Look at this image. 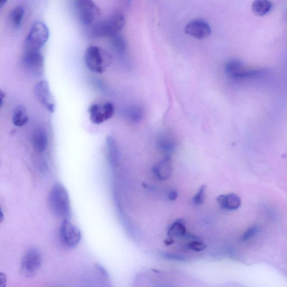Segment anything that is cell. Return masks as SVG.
Here are the masks:
<instances>
[{
  "mask_svg": "<svg viewBox=\"0 0 287 287\" xmlns=\"http://www.w3.org/2000/svg\"><path fill=\"white\" fill-rule=\"evenodd\" d=\"M49 30L43 22H38L33 24L24 41V52H40V49L46 43L49 38Z\"/></svg>",
  "mask_w": 287,
  "mask_h": 287,
  "instance_id": "obj_2",
  "label": "cell"
},
{
  "mask_svg": "<svg viewBox=\"0 0 287 287\" xmlns=\"http://www.w3.org/2000/svg\"><path fill=\"white\" fill-rule=\"evenodd\" d=\"M6 1H0V7H1L2 6H3L4 5V4L5 3Z\"/></svg>",
  "mask_w": 287,
  "mask_h": 287,
  "instance_id": "obj_27",
  "label": "cell"
},
{
  "mask_svg": "<svg viewBox=\"0 0 287 287\" xmlns=\"http://www.w3.org/2000/svg\"><path fill=\"white\" fill-rule=\"evenodd\" d=\"M185 32L194 38L204 39L209 36L211 33L210 27L205 20L196 19L191 21L185 28Z\"/></svg>",
  "mask_w": 287,
  "mask_h": 287,
  "instance_id": "obj_12",
  "label": "cell"
},
{
  "mask_svg": "<svg viewBox=\"0 0 287 287\" xmlns=\"http://www.w3.org/2000/svg\"><path fill=\"white\" fill-rule=\"evenodd\" d=\"M206 190V186L203 185L198 191V192L195 195L193 198V202L195 205H203L205 201V194Z\"/></svg>",
  "mask_w": 287,
  "mask_h": 287,
  "instance_id": "obj_23",
  "label": "cell"
},
{
  "mask_svg": "<svg viewBox=\"0 0 287 287\" xmlns=\"http://www.w3.org/2000/svg\"><path fill=\"white\" fill-rule=\"evenodd\" d=\"M34 92L40 103L49 112L53 113L55 110L56 103L48 82L45 81L37 82L35 86Z\"/></svg>",
  "mask_w": 287,
  "mask_h": 287,
  "instance_id": "obj_10",
  "label": "cell"
},
{
  "mask_svg": "<svg viewBox=\"0 0 287 287\" xmlns=\"http://www.w3.org/2000/svg\"><path fill=\"white\" fill-rule=\"evenodd\" d=\"M7 284V277L6 274L0 273V287H6Z\"/></svg>",
  "mask_w": 287,
  "mask_h": 287,
  "instance_id": "obj_24",
  "label": "cell"
},
{
  "mask_svg": "<svg viewBox=\"0 0 287 287\" xmlns=\"http://www.w3.org/2000/svg\"><path fill=\"white\" fill-rule=\"evenodd\" d=\"M60 237L62 243L66 247L72 248L80 244L82 233L80 228L71 223L69 220H64L60 228Z\"/></svg>",
  "mask_w": 287,
  "mask_h": 287,
  "instance_id": "obj_8",
  "label": "cell"
},
{
  "mask_svg": "<svg viewBox=\"0 0 287 287\" xmlns=\"http://www.w3.org/2000/svg\"><path fill=\"white\" fill-rule=\"evenodd\" d=\"M74 3L78 18L83 25L89 26L101 15V8L91 0H77Z\"/></svg>",
  "mask_w": 287,
  "mask_h": 287,
  "instance_id": "obj_5",
  "label": "cell"
},
{
  "mask_svg": "<svg viewBox=\"0 0 287 287\" xmlns=\"http://www.w3.org/2000/svg\"><path fill=\"white\" fill-rule=\"evenodd\" d=\"M50 210L56 217L69 220L72 215V207L67 190L60 183L54 185L48 195Z\"/></svg>",
  "mask_w": 287,
  "mask_h": 287,
  "instance_id": "obj_1",
  "label": "cell"
},
{
  "mask_svg": "<svg viewBox=\"0 0 287 287\" xmlns=\"http://www.w3.org/2000/svg\"><path fill=\"white\" fill-rule=\"evenodd\" d=\"M153 170L154 173L160 180H167L172 171L171 159L168 156L166 157L163 161L156 165Z\"/></svg>",
  "mask_w": 287,
  "mask_h": 287,
  "instance_id": "obj_15",
  "label": "cell"
},
{
  "mask_svg": "<svg viewBox=\"0 0 287 287\" xmlns=\"http://www.w3.org/2000/svg\"><path fill=\"white\" fill-rule=\"evenodd\" d=\"M25 10L23 6L18 5L14 7L10 14V22L15 27L18 28L22 24Z\"/></svg>",
  "mask_w": 287,
  "mask_h": 287,
  "instance_id": "obj_19",
  "label": "cell"
},
{
  "mask_svg": "<svg viewBox=\"0 0 287 287\" xmlns=\"http://www.w3.org/2000/svg\"><path fill=\"white\" fill-rule=\"evenodd\" d=\"M178 196V193L176 190H172L170 191L169 194L168 198L170 201H175Z\"/></svg>",
  "mask_w": 287,
  "mask_h": 287,
  "instance_id": "obj_25",
  "label": "cell"
},
{
  "mask_svg": "<svg viewBox=\"0 0 287 287\" xmlns=\"http://www.w3.org/2000/svg\"><path fill=\"white\" fill-rule=\"evenodd\" d=\"M22 65L24 69L32 77L40 78L42 76L44 62L40 52H24Z\"/></svg>",
  "mask_w": 287,
  "mask_h": 287,
  "instance_id": "obj_7",
  "label": "cell"
},
{
  "mask_svg": "<svg viewBox=\"0 0 287 287\" xmlns=\"http://www.w3.org/2000/svg\"><path fill=\"white\" fill-rule=\"evenodd\" d=\"M127 114L130 120L136 122L142 118L143 110L139 106H132L128 109Z\"/></svg>",
  "mask_w": 287,
  "mask_h": 287,
  "instance_id": "obj_21",
  "label": "cell"
},
{
  "mask_svg": "<svg viewBox=\"0 0 287 287\" xmlns=\"http://www.w3.org/2000/svg\"><path fill=\"white\" fill-rule=\"evenodd\" d=\"M124 23V16L116 13L94 24L91 28V33L95 37H112L122 30Z\"/></svg>",
  "mask_w": 287,
  "mask_h": 287,
  "instance_id": "obj_3",
  "label": "cell"
},
{
  "mask_svg": "<svg viewBox=\"0 0 287 287\" xmlns=\"http://www.w3.org/2000/svg\"><path fill=\"white\" fill-rule=\"evenodd\" d=\"M33 147L36 151L43 153L48 146V135L46 130L42 127H38L33 132L32 136Z\"/></svg>",
  "mask_w": 287,
  "mask_h": 287,
  "instance_id": "obj_13",
  "label": "cell"
},
{
  "mask_svg": "<svg viewBox=\"0 0 287 287\" xmlns=\"http://www.w3.org/2000/svg\"><path fill=\"white\" fill-rule=\"evenodd\" d=\"M91 122L95 124H102L110 120L115 114V107L111 102L93 104L89 108Z\"/></svg>",
  "mask_w": 287,
  "mask_h": 287,
  "instance_id": "obj_9",
  "label": "cell"
},
{
  "mask_svg": "<svg viewBox=\"0 0 287 287\" xmlns=\"http://www.w3.org/2000/svg\"><path fill=\"white\" fill-rule=\"evenodd\" d=\"M217 201L222 209L227 210L238 209L241 205V201L239 195L234 193L220 195L217 198Z\"/></svg>",
  "mask_w": 287,
  "mask_h": 287,
  "instance_id": "obj_14",
  "label": "cell"
},
{
  "mask_svg": "<svg viewBox=\"0 0 287 287\" xmlns=\"http://www.w3.org/2000/svg\"><path fill=\"white\" fill-rule=\"evenodd\" d=\"M1 215H2V211L1 212ZM1 221H2V219H3L2 215H1Z\"/></svg>",
  "mask_w": 287,
  "mask_h": 287,
  "instance_id": "obj_28",
  "label": "cell"
},
{
  "mask_svg": "<svg viewBox=\"0 0 287 287\" xmlns=\"http://www.w3.org/2000/svg\"><path fill=\"white\" fill-rule=\"evenodd\" d=\"M28 115L26 108L19 105L15 108L12 115V122L15 126L22 127L28 122Z\"/></svg>",
  "mask_w": 287,
  "mask_h": 287,
  "instance_id": "obj_16",
  "label": "cell"
},
{
  "mask_svg": "<svg viewBox=\"0 0 287 287\" xmlns=\"http://www.w3.org/2000/svg\"><path fill=\"white\" fill-rule=\"evenodd\" d=\"M111 57L96 45H90L85 53V64L91 72L102 74L111 62Z\"/></svg>",
  "mask_w": 287,
  "mask_h": 287,
  "instance_id": "obj_4",
  "label": "cell"
},
{
  "mask_svg": "<svg viewBox=\"0 0 287 287\" xmlns=\"http://www.w3.org/2000/svg\"><path fill=\"white\" fill-rule=\"evenodd\" d=\"M259 231V228L257 226H253L247 229V230L245 232L244 234L241 238V241L243 242H246V241L250 240L251 239L254 238V237L258 234Z\"/></svg>",
  "mask_w": 287,
  "mask_h": 287,
  "instance_id": "obj_22",
  "label": "cell"
},
{
  "mask_svg": "<svg viewBox=\"0 0 287 287\" xmlns=\"http://www.w3.org/2000/svg\"><path fill=\"white\" fill-rule=\"evenodd\" d=\"M225 70L228 76L235 80L256 76L261 73L259 70L245 68L242 62L238 60H229L226 64Z\"/></svg>",
  "mask_w": 287,
  "mask_h": 287,
  "instance_id": "obj_11",
  "label": "cell"
},
{
  "mask_svg": "<svg viewBox=\"0 0 287 287\" xmlns=\"http://www.w3.org/2000/svg\"><path fill=\"white\" fill-rule=\"evenodd\" d=\"M107 152L108 160L112 165H115L119 161V149L115 140L112 136L107 137Z\"/></svg>",
  "mask_w": 287,
  "mask_h": 287,
  "instance_id": "obj_17",
  "label": "cell"
},
{
  "mask_svg": "<svg viewBox=\"0 0 287 287\" xmlns=\"http://www.w3.org/2000/svg\"><path fill=\"white\" fill-rule=\"evenodd\" d=\"M112 43L116 51L120 53H124L126 51V45L125 41L122 36L119 34L112 37Z\"/></svg>",
  "mask_w": 287,
  "mask_h": 287,
  "instance_id": "obj_20",
  "label": "cell"
},
{
  "mask_svg": "<svg viewBox=\"0 0 287 287\" xmlns=\"http://www.w3.org/2000/svg\"><path fill=\"white\" fill-rule=\"evenodd\" d=\"M5 98V93H4L2 90H1V93H0V98H1V107L3 105V98Z\"/></svg>",
  "mask_w": 287,
  "mask_h": 287,
  "instance_id": "obj_26",
  "label": "cell"
},
{
  "mask_svg": "<svg viewBox=\"0 0 287 287\" xmlns=\"http://www.w3.org/2000/svg\"><path fill=\"white\" fill-rule=\"evenodd\" d=\"M273 4L267 0H257L253 2L252 10L253 13L258 16H264L272 10Z\"/></svg>",
  "mask_w": 287,
  "mask_h": 287,
  "instance_id": "obj_18",
  "label": "cell"
},
{
  "mask_svg": "<svg viewBox=\"0 0 287 287\" xmlns=\"http://www.w3.org/2000/svg\"><path fill=\"white\" fill-rule=\"evenodd\" d=\"M42 264V256L38 249L31 248L24 253L21 261L20 273L27 278L34 277Z\"/></svg>",
  "mask_w": 287,
  "mask_h": 287,
  "instance_id": "obj_6",
  "label": "cell"
}]
</instances>
